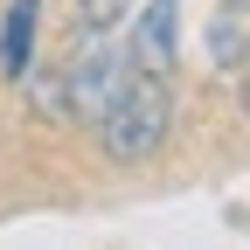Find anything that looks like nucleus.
<instances>
[{
  "label": "nucleus",
  "mask_w": 250,
  "mask_h": 250,
  "mask_svg": "<svg viewBox=\"0 0 250 250\" xmlns=\"http://www.w3.org/2000/svg\"><path fill=\"white\" fill-rule=\"evenodd\" d=\"M167 125H174L167 77H146V70H132V83L118 90V104L98 118V146H104V160L132 167V160H153V153L167 146Z\"/></svg>",
  "instance_id": "obj_1"
},
{
  "label": "nucleus",
  "mask_w": 250,
  "mask_h": 250,
  "mask_svg": "<svg viewBox=\"0 0 250 250\" xmlns=\"http://www.w3.org/2000/svg\"><path fill=\"white\" fill-rule=\"evenodd\" d=\"M62 83H70V118L98 125V118L118 104V90L132 83V56L111 49V42H98V49H83L70 70H62Z\"/></svg>",
  "instance_id": "obj_2"
},
{
  "label": "nucleus",
  "mask_w": 250,
  "mask_h": 250,
  "mask_svg": "<svg viewBox=\"0 0 250 250\" xmlns=\"http://www.w3.org/2000/svg\"><path fill=\"white\" fill-rule=\"evenodd\" d=\"M174 49H181V0H146V14L125 35V56L146 77H174Z\"/></svg>",
  "instance_id": "obj_3"
},
{
  "label": "nucleus",
  "mask_w": 250,
  "mask_h": 250,
  "mask_svg": "<svg viewBox=\"0 0 250 250\" xmlns=\"http://www.w3.org/2000/svg\"><path fill=\"white\" fill-rule=\"evenodd\" d=\"M208 56H215V70H243V62H250V0H236V7L215 14Z\"/></svg>",
  "instance_id": "obj_4"
},
{
  "label": "nucleus",
  "mask_w": 250,
  "mask_h": 250,
  "mask_svg": "<svg viewBox=\"0 0 250 250\" xmlns=\"http://www.w3.org/2000/svg\"><path fill=\"white\" fill-rule=\"evenodd\" d=\"M35 7L42 0H14L7 21H0V77H28V42H35Z\"/></svg>",
  "instance_id": "obj_5"
},
{
  "label": "nucleus",
  "mask_w": 250,
  "mask_h": 250,
  "mask_svg": "<svg viewBox=\"0 0 250 250\" xmlns=\"http://www.w3.org/2000/svg\"><path fill=\"white\" fill-rule=\"evenodd\" d=\"M21 83H28V104H35L42 118H70V83H62V70L56 77H35V70H28Z\"/></svg>",
  "instance_id": "obj_6"
},
{
  "label": "nucleus",
  "mask_w": 250,
  "mask_h": 250,
  "mask_svg": "<svg viewBox=\"0 0 250 250\" xmlns=\"http://www.w3.org/2000/svg\"><path fill=\"white\" fill-rule=\"evenodd\" d=\"M125 7H132V0H83V28L90 35H111V28L125 21Z\"/></svg>",
  "instance_id": "obj_7"
},
{
  "label": "nucleus",
  "mask_w": 250,
  "mask_h": 250,
  "mask_svg": "<svg viewBox=\"0 0 250 250\" xmlns=\"http://www.w3.org/2000/svg\"><path fill=\"white\" fill-rule=\"evenodd\" d=\"M243 111H250V70H243Z\"/></svg>",
  "instance_id": "obj_8"
},
{
  "label": "nucleus",
  "mask_w": 250,
  "mask_h": 250,
  "mask_svg": "<svg viewBox=\"0 0 250 250\" xmlns=\"http://www.w3.org/2000/svg\"><path fill=\"white\" fill-rule=\"evenodd\" d=\"M243 70H250V62H243Z\"/></svg>",
  "instance_id": "obj_9"
}]
</instances>
